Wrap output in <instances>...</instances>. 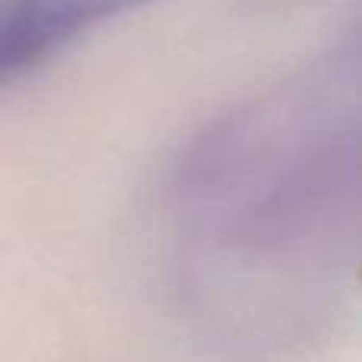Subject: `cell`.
<instances>
[{
    "label": "cell",
    "mask_w": 362,
    "mask_h": 362,
    "mask_svg": "<svg viewBox=\"0 0 362 362\" xmlns=\"http://www.w3.org/2000/svg\"><path fill=\"white\" fill-rule=\"evenodd\" d=\"M159 0H0V86L42 67L80 32Z\"/></svg>",
    "instance_id": "6da1fadb"
}]
</instances>
